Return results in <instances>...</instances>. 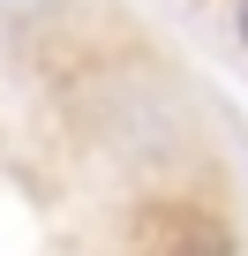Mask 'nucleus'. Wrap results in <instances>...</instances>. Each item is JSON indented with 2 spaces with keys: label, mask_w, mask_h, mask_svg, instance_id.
<instances>
[{
  "label": "nucleus",
  "mask_w": 248,
  "mask_h": 256,
  "mask_svg": "<svg viewBox=\"0 0 248 256\" xmlns=\"http://www.w3.org/2000/svg\"><path fill=\"white\" fill-rule=\"evenodd\" d=\"M233 30H241V46H248V0H241V8H233Z\"/></svg>",
  "instance_id": "nucleus-1"
}]
</instances>
